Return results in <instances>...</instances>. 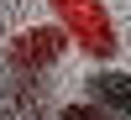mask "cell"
<instances>
[{"instance_id": "cell-1", "label": "cell", "mask_w": 131, "mask_h": 120, "mask_svg": "<svg viewBox=\"0 0 131 120\" xmlns=\"http://www.w3.org/2000/svg\"><path fill=\"white\" fill-rule=\"evenodd\" d=\"M84 89H89L94 104H105L110 115H126V120H131V73L100 68V73H89V78H84Z\"/></svg>"}, {"instance_id": "cell-2", "label": "cell", "mask_w": 131, "mask_h": 120, "mask_svg": "<svg viewBox=\"0 0 131 120\" xmlns=\"http://www.w3.org/2000/svg\"><path fill=\"white\" fill-rule=\"evenodd\" d=\"M58 120H115V115L105 110V104H94V99H79V104H63Z\"/></svg>"}]
</instances>
